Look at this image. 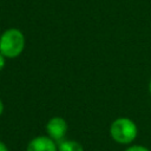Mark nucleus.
Returning a JSON list of instances; mask_svg holds the SVG:
<instances>
[{"label":"nucleus","mask_w":151,"mask_h":151,"mask_svg":"<svg viewBox=\"0 0 151 151\" xmlns=\"http://www.w3.org/2000/svg\"><path fill=\"white\" fill-rule=\"evenodd\" d=\"M46 131L51 139L55 142L64 140V137L67 132V123L60 117H53L48 120L46 125Z\"/></svg>","instance_id":"3"},{"label":"nucleus","mask_w":151,"mask_h":151,"mask_svg":"<svg viewBox=\"0 0 151 151\" xmlns=\"http://www.w3.org/2000/svg\"><path fill=\"white\" fill-rule=\"evenodd\" d=\"M58 151H84L83 146L76 140H61L58 145Z\"/></svg>","instance_id":"5"},{"label":"nucleus","mask_w":151,"mask_h":151,"mask_svg":"<svg viewBox=\"0 0 151 151\" xmlns=\"http://www.w3.org/2000/svg\"><path fill=\"white\" fill-rule=\"evenodd\" d=\"M2 112H4V104H2V101L0 99V116L2 114Z\"/></svg>","instance_id":"9"},{"label":"nucleus","mask_w":151,"mask_h":151,"mask_svg":"<svg viewBox=\"0 0 151 151\" xmlns=\"http://www.w3.org/2000/svg\"><path fill=\"white\" fill-rule=\"evenodd\" d=\"M4 67H5V57L0 53V71H1Z\"/></svg>","instance_id":"7"},{"label":"nucleus","mask_w":151,"mask_h":151,"mask_svg":"<svg viewBox=\"0 0 151 151\" xmlns=\"http://www.w3.org/2000/svg\"><path fill=\"white\" fill-rule=\"evenodd\" d=\"M110 133L114 142L119 144H129L137 137V126L129 118H118L111 124Z\"/></svg>","instance_id":"2"},{"label":"nucleus","mask_w":151,"mask_h":151,"mask_svg":"<svg viewBox=\"0 0 151 151\" xmlns=\"http://www.w3.org/2000/svg\"><path fill=\"white\" fill-rule=\"evenodd\" d=\"M0 151H8L7 147H6V145L2 142H0Z\"/></svg>","instance_id":"8"},{"label":"nucleus","mask_w":151,"mask_h":151,"mask_svg":"<svg viewBox=\"0 0 151 151\" xmlns=\"http://www.w3.org/2000/svg\"><path fill=\"white\" fill-rule=\"evenodd\" d=\"M149 90H150V94H151V80H150V84H149Z\"/></svg>","instance_id":"10"},{"label":"nucleus","mask_w":151,"mask_h":151,"mask_svg":"<svg viewBox=\"0 0 151 151\" xmlns=\"http://www.w3.org/2000/svg\"><path fill=\"white\" fill-rule=\"evenodd\" d=\"M25 47V37L21 31L9 28L0 37V53L5 58H15L21 54Z\"/></svg>","instance_id":"1"},{"label":"nucleus","mask_w":151,"mask_h":151,"mask_svg":"<svg viewBox=\"0 0 151 151\" xmlns=\"http://www.w3.org/2000/svg\"><path fill=\"white\" fill-rule=\"evenodd\" d=\"M125 151H150V150L144 147V146H142V145H133V146L127 147Z\"/></svg>","instance_id":"6"},{"label":"nucleus","mask_w":151,"mask_h":151,"mask_svg":"<svg viewBox=\"0 0 151 151\" xmlns=\"http://www.w3.org/2000/svg\"><path fill=\"white\" fill-rule=\"evenodd\" d=\"M27 151H58V149L53 139L46 136H39L28 143Z\"/></svg>","instance_id":"4"}]
</instances>
